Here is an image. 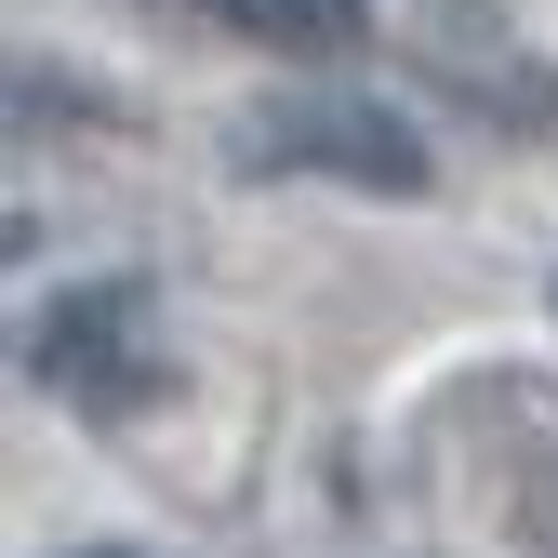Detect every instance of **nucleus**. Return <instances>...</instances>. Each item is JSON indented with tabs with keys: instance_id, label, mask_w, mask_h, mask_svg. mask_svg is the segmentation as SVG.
Here are the masks:
<instances>
[{
	"instance_id": "1",
	"label": "nucleus",
	"mask_w": 558,
	"mask_h": 558,
	"mask_svg": "<svg viewBox=\"0 0 558 558\" xmlns=\"http://www.w3.org/2000/svg\"><path fill=\"white\" fill-rule=\"evenodd\" d=\"M279 133H293V160H319L345 186H386V199L426 186V147H412V120H386V107H293Z\"/></svg>"
},
{
	"instance_id": "2",
	"label": "nucleus",
	"mask_w": 558,
	"mask_h": 558,
	"mask_svg": "<svg viewBox=\"0 0 558 558\" xmlns=\"http://www.w3.org/2000/svg\"><path fill=\"white\" fill-rule=\"evenodd\" d=\"M120 332H133V293H66L53 332H40V386L81 399V412H107V399H120V360H107Z\"/></svg>"
},
{
	"instance_id": "3",
	"label": "nucleus",
	"mask_w": 558,
	"mask_h": 558,
	"mask_svg": "<svg viewBox=\"0 0 558 558\" xmlns=\"http://www.w3.org/2000/svg\"><path fill=\"white\" fill-rule=\"evenodd\" d=\"M214 27H240L266 53H345L373 27V0H214Z\"/></svg>"
}]
</instances>
